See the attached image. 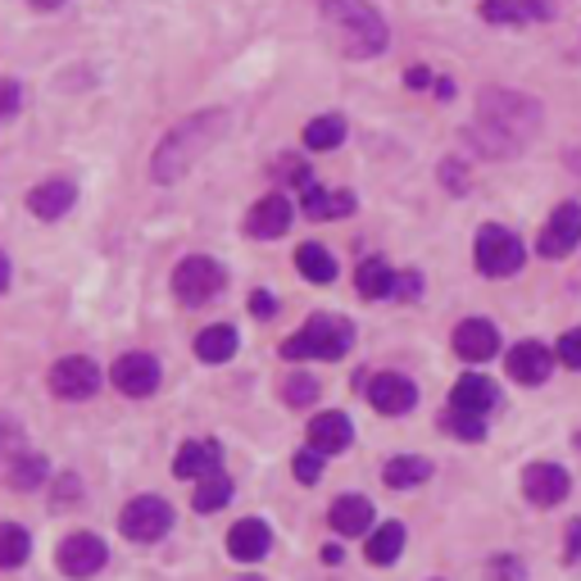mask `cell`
Segmentation results:
<instances>
[{"label":"cell","mask_w":581,"mask_h":581,"mask_svg":"<svg viewBox=\"0 0 581 581\" xmlns=\"http://www.w3.org/2000/svg\"><path fill=\"white\" fill-rule=\"evenodd\" d=\"M10 473V486H14V491H33V486H42L46 481V458L42 454H23V458H10V464H5Z\"/></svg>","instance_id":"obj_30"},{"label":"cell","mask_w":581,"mask_h":581,"mask_svg":"<svg viewBox=\"0 0 581 581\" xmlns=\"http://www.w3.org/2000/svg\"><path fill=\"white\" fill-rule=\"evenodd\" d=\"M409 86H427V69H409Z\"/></svg>","instance_id":"obj_42"},{"label":"cell","mask_w":581,"mask_h":581,"mask_svg":"<svg viewBox=\"0 0 581 581\" xmlns=\"http://www.w3.org/2000/svg\"><path fill=\"white\" fill-rule=\"evenodd\" d=\"M0 114H5V118L19 114V86L14 82H5V91H0Z\"/></svg>","instance_id":"obj_40"},{"label":"cell","mask_w":581,"mask_h":581,"mask_svg":"<svg viewBox=\"0 0 581 581\" xmlns=\"http://www.w3.org/2000/svg\"><path fill=\"white\" fill-rule=\"evenodd\" d=\"M173 291H177V300L182 304H205V300H213L223 291V268L213 264L209 255H191V259H182L177 268H173Z\"/></svg>","instance_id":"obj_5"},{"label":"cell","mask_w":581,"mask_h":581,"mask_svg":"<svg viewBox=\"0 0 581 581\" xmlns=\"http://www.w3.org/2000/svg\"><path fill=\"white\" fill-rule=\"evenodd\" d=\"M109 382L124 391V395H137V400H146V395L160 386V363L150 359V355H124L109 369Z\"/></svg>","instance_id":"obj_10"},{"label":"cell","mask_w":581,"mask_h":581,"mask_svg":"<svg viewBox=\"0 0 581 581\" xmlns=\"http://www.w3.org/2000/svg\"><path fill=\"white\" fill-rule=\"evenodd\" d=\"M223 468V445L219 441H187L177 454H173V473L177 477H191V481H205Z\"/></svg>","instance_id":"obj_12"},{"label":"cell","mask_w":581,"mask_h":581,"mask_svg":"<svg viewBox=\"0 0 581 581\" xmlns=\"http://www.w3.org/2000/svg\"><path fill=\"white\" fill-rule=\"evenodd\" d=\"M445 432H454L458 441H481V437H486V418H473V414L450 409V414H445Z\"/></svg>","instance_id":"obj_34"},{"label":"cell","mask_w":581,"mask_h":581,"mask_svg":"<svg viewBox=\"0 0 581 581\" xmlns=\"http://www.w3.org/2000/svg\"><path fill=\"white\" fill-rule=\"evenodd\" d=\"M481 14L491 23H532V19H549L545 0H486Z\"/></svg>","instance_id":"obj_24"},{"label":"cell","mask_w":581,"mask_h":581,"mask_svg":"<svg viewBox=\"0 0 581 581\" xmlns=\"http://www.w3.org/2000/svg\"><path fill=\"white\" fill-rule=\"evenodd\" d=\"M23 559H27V532L19 523H5V527H0V563L19 568Z\"/></svg>","instance_id":"obj_32"},{"label":"cell","mask_w":581,"mask_h":581,"mask_svg":"<svg viewBox=\"0 0 581 581\" xmlns=\"http://www.w3.org/2000/svg\"><path fill=\"white\" fill-rule=\"evenodd\" d=\"M549 369H555V355H549L545 346H536V341H523V346L509 350V377H513V382L541 386V382L549 377Z\"/></svg>","instance_id":"obj_17"},{"label":"cell","mask_w":581,"mask_h":581,"mask_svg":"<svg viewBox=\"0 0 581 581\" xmlns=\"http://www.w3.org/2000/svg\"><path fill=\"white\" fill-rule=\"evenodd\" d=\"M118 527H124V536L128 541H160L169 527H173V509L160 500V496H137L128 509H124V518H118Z\"/></svg>","instance_id":"obj_6"},{"label":"cell","mask_w":581,"mask_h":581,"mask_svg":"<svg viewBox=\"0 0 581 581\" xmlns=\"http://www.w3.org/2000/svg\"><path fill=\"white\" fill-rule=\"evenodd\" d=\"M27 5H37V10H59L65 0H27Z\"/></svg>","instance_id":"obj_43"},{"label":"cell","mask_w":581,"mask_h":581,"mask_svg":"<svg viewBox=\"0 0 581 581\" xmlns=\"http://www.w3.org/2000/svg\"><path fill=\"white\" fill-rule=\"evenodd\" d=\"M323 19L336 33L346 55L355 59H373L386 50V23L369 0H323Z\"/></svg>","instance_id":"obj_2"},{"label":"cell","mask_w":581,"mask_h":581,"mask_svg":"<svg viewBox=\"0 0 581 581\" xmlns=\"http://www.w3.org/2000/svg\"><path fill=\"white\" fill-rule=\"evenodd\" d=\"M251 314H259V318H268V314H272V295H264V291H255V295H251Z\"/></svg>","instance_id":"obj_41"},{"label":"cell","mask_w":581,"mask_h":581,"mask_svg":"<svg viewBox=\"0 0 581 581\" xmlns=\"http://www.w3.org/2000/svg\"><path fill=\"white\" fill-rule=\"evenodd\" d=\"M232 500V481L223 477V473H213V477H205L200 486H196V513H213V509H223Z\"/></svg>","instance_id":"obj_31"},{"label":"cell","mask_w":581,"mask_h":581,"mask_svg":"<svg viewBox=\"0 0 581 581\" xmlns=\"http://www.w3.org/2000/svg\"><path fill=\"white\" fill-rule=\"evenodd\" d=\"M59 572L65 577H96L101 568H105V559H109V549H105V541L101 536H91V532H73L65 545H59Z\"/></svg>","instance_id":"obj_8"},{"label":"cell","mask_w":581,"mask_h":581,"mask_svg":"<svg viewBox=\"0 0 581 581\" xmlns=\"http://www.w3.org/2000/svg\"><path fill=\"white\" fill-rule=\"evenodd\" d=\"M577 241H581V205H559L555 219H545L536 246H541L545 259H563Z\"/></svg>","instance_id":"obj_9"},{"label":"cell","mask_w":581,"mask_h":581,"mask_svg":"<svg viewBox=\"0 0 581 581\" xmlns=\"http://www.w3.org/2000/svg\"><path fill=\"white\" fill-rule=\"evenodd\" d=\"M346 141V118L341 114H323V118H314L310 128H304V146L310 150H336Z\"/></svg>","instance_id":"obj_29"},{"label":"cell","mask_w":581,"mask_h":581,"mask_svg":"<svg viewBox=\"0 0 581 581\" xmlns=\"http://www.w3.org/2000/svg\"><path fill=\"white\" fill-rule=\"evenodd\" d=\"M496 400H500L496 382L481 377V373H468V377H458V386H454V395H450V409L473 414V418H486V414L496 409Z\"/></svg>","instance_id":"obj_14"},{"label":"cell","mask_w":581,"mask_h":581,"mask_svg":"<svg viewBox=\"0 0 581 581\" xmlns=\"http://www.w3.org/2000/svg\"><path fill=\"white\" fill-rule=\"evenodd\" d=\"M196 355H200L205 363H228V359L236 355V327H228V323L205 327V332L196 336Z\"/></svg>","instance_id":"obj_26"},{"label":"cell","mask_w":581,"mask_h":581,"mask_svg":"<svg viewBox=\"0 0 581 581\" xmlns=\"http://www.w3.org/2000/svg\"><path fill=\"white\" fill-rule=\"evenodd\" d=\"M350 437H355V427H350V418L346 414H318L314 422H310V450H318V454H341L346 445H350Z\"/></svg>","instance_id":"obj_21"},{"label":"cell","mask_w":581,"mask_h":581,"mask_svg":"<svg viewBox=\"0 0 581 581\" xmlns=\"http://www.w3.org/2000/svg\"><path fill=\"white\" fill-rule=\"evenodd\" d=\"M355 287H359V295L363 300H386L391 291H395V272L386 268V259H363L359 264V272H355Z\"/></svg>","instance_id":"obj_25"},{"label":"cell","mask_w":581,"mask_h":581,"mask_svg":"<svg viewBox=\"0 0 581 581\" xmlns=\"http://www.w3.org/2000/svg\"><path fill=\"white\" fill-rule=\"evenodd\" d=\"M369 400L377 414H409L418 405V386L400 373H382L369 382Z\"/></svg>","instance_id":"obj_13"},{"label":"cell","mask_w":581,"mask_h":581,"mask_svg":"<svg viewBox=\"0 0 581 581\" xmlns=\"http://www.w3.org/2000/svg\"><path fill=\"white\" fill-rule=\"evenodd\" d=\"M295 268H300L310 282H318V287H327V282L336 278V259H332L323 246H314V241H310V246H300V251H295Z\"/></svg>","instance_id":"obj_27"},{"label":"cell","mask_w":581,"mask_h":581,"mask_svg":"<svg viewBox=\"0 0 581 581\" xmlns=\"http://www.w3.org/2000/svg\"><path fill=\"white\" fill-rule=\"evenodd\" d=\"M563 559L568 563L581 559V518H572V523H568V549H563Z\"/></svg>","instance_id":"obj_39"},{"label":"cell","mask_w":581,"mask_h":581,"mask_svg":"<svg viewBox=\"0 0 581 581\" xmlns=\"http://www.w3.org/2000/svg\"><path fill=\"white\" fill-rule=\"evenodd\" d=\"M318 473H323V454H318V450L295 454V477H300L304 486H314V481H318Z\"/></svg>","instance_id":"obj_35"},{"label":"cell","mask_w":581,"mask_h":581,"mask_svg":"<svg viewBox=\"0 0 581 581\" xmlns=\"http://www.w3.org/2000/svg\"><path fill=\"white\" fill-rule=\"evenodd\" d=\"M491 572H496V581H523V577H527L518 559H496V563H491Z\"/></svg>","instance_id":"obj_37"},{"label":"cell","mask_w":581,"mask_h":581,"mask_svg":"<svg viewBox=\"0 0 581 581\" xmlns=\"http://www.w3.org/2000/svg\"><path fill=\"white\" fill-rule=\"evenodd\" d=\"M427 477H432V464L418 454H400V458H391V464L382 468V481L391 486V491H409V486H422Z\"/></svg>","instance_id":"obj_23"},{"label":"cell","mask_w":581,"mask_h":581,"mask_svg":"<svg viewBox=\"0 0 581 581\" xmlns=\"http://www.w3.org/2000/svg\"><path fill=\"white\" fill-rule=\"evenodd\" d=\"M454 350H458V359L481 363V359H491L500 350V332L486 318H468V323L454 327Z\"/></svg>","instance_id":"obj_15"},{"label":"cell","mask_w":581,"mask_h":581,"mask_svg":"<svg viewBox=\"0 0 581 581\" xmlns=\"http://www.w3.org/2000/svg\"><path fill=\"white\" fill-rule=\"evenodd\" d=\"M228 549H232V559H241V563H259L272 549L268 523H259V518H241V523L228 532Z\"/></svg>","instance_id":"obj_16"},{"label":"cell","mask_w":581,"mask_h":581,"mask_svg":"<svg viewBox=\"0 0 581 581\" xmlns=\"http://www.w3.org/2000/svg\"><path fill=\"white\" fill-rule=\"evenodd\" d=\"M332 527L341 532V536H363L373 527V504L363 500V496H341L332 504Z\"/></svg>","instance_id":"obj_22"},{"label":"cell","mask_w":581,"mask_h":581,"mask_svg":"<svg viewBox=\"0 0 581 581\" xmlns=\"http://www.w3.org/2000/svg\"><path fill=\"white\" fill-rule=\"evenodd\" d=\"M523 496H527L532 504H541V509L563 504V500H568V473H563L559 464H532V468L523 473Z\"/></svg>","instance_id":"obj_11"},{"label":"cell","mask_w":581,"mask_h":581,"mask_svg":"<svg viewBox=\"0 0 581 581\" xmlns=\"http://www.w3.org/2000/svg\"><path fill=\"white\" fill-rule=\"evenodd\" d=\"M96 386H101V369L86 355H69L50 369V391L59 395V400H91Z\"/></svg>","instance_id":"obj_7"},{"label":"cell","mask_w":581,"mask_h":581,"mask_svg":"<svg viewBox=\"0 0 581 581\" xmlns=\"http://www.w3.org/2000/svg\"><path fill=\"white\" fill-rule=\"evenodd\" d=\"M577 450H581V437H577Z\"/></svg>","instance_id":"obj_45"},{"label":"cell","mask_w":581,"mask_h":581,"mask_svg":"<svg viewBox=\"0 0 581 581\" xmlns=\"http://www.w3.org/2000/svg\"><path fill=\"white\" fill-rule=\"evenodd\" d=\"M287 228H291V200H282V196H264V200L251 209V219H246V232L259 236V241L282 236Z\"/></svg>","instance_id":"obj_19"},{"label":"cell","mask_w":581,"mask_h":581,"mask_svg":"<svg viewBox=\"0 0 581 581\" xmlns=\"http://www.w3.org/2000/svg\"><path fill=\"white\" fill-rule=\"evenodd\" d=\"M223 128H228V114H223V109H200V114H191V118H182V124L160 141L155 160H150V173H155V182L182 177L213 141L223 137Z\"/></svg>","instance_id":"obj_1"},{"label":"cell","mask_w":581,"mask_h":581,"mask_svg":"<svg viewBox=\"0 0 581 581\" xmlns=\"http://www.w3.org/2000/svg\"><path fill=\"white\" fill-rule=\"evenodd\" d=\"M282 395H287V405L291 409H304V405H314L318 400V382L314 377H304V373H291L282 382Z\"/></svg>","instance_id":"obj_33"},{"label":"cell","mask_w":581,"mask_h":581,"mask_svg":"<svg viewBox=\"0 0 581 581\" xmlns=\"http://www.w3.org/2000/svg\"><path fill=\"white\" fill-rule=\"evenodd\" d=\"M355 341V327L346 318H310L295 336L282 341V355L287 359H341Z\"/></svg>","instance_id":"obj_3"},{"label":"cell","mask_w":581,"mask_h":581,"mask_svg":"<svg viewBox=\"0 0 581 581\" xmlns=\"http://www.w3.org/2000/svg\"><path fill=\"white\" fill-rule=\"evenodd\" d=\"M395 295L418 300V295H422V278H418V272H405V278H395Z\"/></svg>","instance_id":"obj_38"},{"label":"cell","mask_w":581,"mask_h":581,"mask_svg":"<svg viewBox=\"0 0 581 581\" xmlns=\"http://www.w3.org/2000/svg\"><path fill=\"white\" fill-rule=\"evenodd\" d=\"M304 213H310L314 223L350 219V213H355V196L350 191H323L318 182H304Z\"/></svg>","instance_id":"obj_20"},{"label":"cell","mask_w":581,"mask_h":581,"mask_svg":"<svg viewBox=\"0 0 581 581\" xmlns=\"http://www.w3.org/2000/svg\"><path fill=\"white\" fill-rule=\"evenodd\" d=\"M241 581H259V577H241Z\"/></svg>","instance_id":"obj_44"},{"label":"cell","mask_w":581,"mask_h":581,"mask_svg":"<svg viewBox=\"0 0 581 581\" xmlns=\"http://www.w3.org/2000/svg\"><path fill=\"white\" fill-rule=\"evenodd\" d=\"M400 549H405V527H400V523H386V527H377V532L369 536V559H373L377 568H386V563L400 559Z\"/></svg>","instance_id":"obj_28"},{"label":"cell","mask_w":581,"mask_h":581,"mask_svg":"<svg viewBox=\"0 0 581 581\" xmlns=\"http://www.w3.org/2000/svg\"><path fill=\"white\" fill-rule=\"evenodd\" d=\"M73 200H78V187L69 177H50V182H42V187L27 196V209L37 213V219H65V213L73 209Z\"/></svg>","instance_id":"obj_18"},{"label":"cell","mask_w":581,"mask_h":581,"mask_svg":"<svg viewBox=\"0 0 581 581\" xmlns=\"http://www.w3.org/2000/svg\"><path fill=\"white\" fill-rule=\"evenodd\" d=\"M477 268L486 278H513L523 268V241L509 228H481L477 232Z\"/></svg>","instance_id":"obj_4"},{"label":"cell","mask_w":581,"mask_h":581,"mask_svg":"<svg viewBox=\"0 0 581 581\" xmlns=\"http://www.w3.org/2000/svg\"><path fill=\"white\" fill-rule=\"evenodd\" d=\"M555 355H559V363H568V369H577V373H581V327L563 336Z\"/></svg>","instance_id":"obj_36"}]
</instances>
